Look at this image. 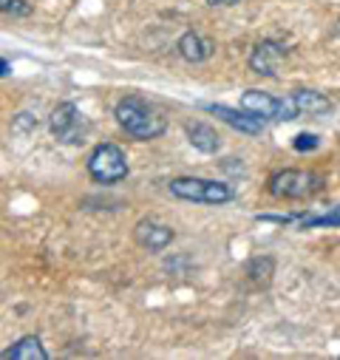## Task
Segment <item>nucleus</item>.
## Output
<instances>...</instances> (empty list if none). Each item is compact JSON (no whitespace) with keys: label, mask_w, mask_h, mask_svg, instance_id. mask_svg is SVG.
Returning a JSON list of instances; mask_svg holds the SVG:
<instances>
[{"label":"nucleus","mask_w":340,"mask_h":360,"mask_svg":"<svg viewBox=\"0 0 340 360\" xmlns=\"http://www.w3.org/2000/svg\"><path fill=\"white\" fill-rule=\"evenodd\" d=\"M114 120L136 142H153L167 131V120L162 117V111L153 103H148L142 97H133V94L122 97L114 105Z\"/></svg>","instance_id":"f257e3e1"},{"label":"nucleus","mask_w":340,"mask_h":360,"mask_svg":"<svg viewBox=\"0 0 340 360\" xmlns=\"http://www.w3.org/2000/svg\"><path fill=\"white\" fill-rule=\"evenodd\" d=\"M167 193L174 199L207 205V207H221L235 199L233 185L218 182V179H204V176H174L167 182Z\"/></svg>","instance_id":"f03ea898"},{"label":"nucleus","mask_w":340,"mask_h":360,"mask_svg":"<svg viewBox=\"0 0 340 360\" xmlns=\"http://www.w3.org/2000/svg\"><path fill=\"white\" fill-rule=\"evenodd\" d=\"M326 191V179L315 170L284 167L267 179V193L278 202H303Z\"/></svg>","instance_id":"7ed1b4c3"},{"label":"nucleus","mask_w":340,"mask_h":360,"mask_svg":"<svg viewBox=\"0 0 340 360\" xmlns=\"http://www.w3.org/2000/svg\"><path fill=\"white\" fill-rule=\"evenodd\" d=\"M85 170L97 185H119L131 173L128 153L117 142H100L85 159Z\"/></svg>","instance_id":"20e7f679"},{"label":"nucleus","mask_w":340,"mask_h":360,"mask_svg":"<svg viewBox=\"0 0 340 360\" xmlns=\"http://www.w3.org/2000/svg\"><path fill=\"white\" fill-rule=\"evenodd\" d=\"M238 105L255 117H261L264 122H289L298 120V108L292 103V97H273L270 91H261V88H247L241 94Z\"/></svg>","instance_id":"39448f33"},{"label":"nucleus","mask_w":340,"mask_h":360,"mask_svg":"<svg viewBox=\"0 0 340 360\" xmlns=\"http://www.w3.org/2000/svg\"><path fill=\"white\" fill-rule=\"evenodd\" d=\"M48 128H51V136L63 145H79V142H85V136L91 131L89 120H85V114L74 103L54 105L48 114Z\"/></svg>","instance_id":"423d86ee"},{"label":"nucleus","mask_w":340,"mask_h":360,"mask_svg":"<svg viewBox=\"0 0 340 360\" xmlns=\"http://www.w3.org/2000/svg\"><path fill=\"white\" fill-rule=\"evenodd\" d=\"M287 60V46L278 43V40H259L252 46L249 57H247V65L252 74L259 77H278V65Z\"/></svg>","instance_id":"0eeeda50"},{"label":"nucleus","mask_w":340,"mask_h":360,"mask_svg":"<svg viewBox=\"0 0 340 360\" xmlns=\"http://www.w3.org/2000/svg\"><path fill=\"white\" fill-rule=\"evenodd\" d=\"M174 238H176V233H174V227H167V224H162L159 219H139L136 224H133V241L142 247V250H148V252H162V250H167L170 244H174Z\"/></svg>","instance_id":"6e6552de"},{"label":"nucleus","mask_w":340,"mask_h":360,"mask_svg":"<svg viewBox=\"0 0 340 360\" xmlns=\"http://www.w3.org/2000/svg\"><path fill=\"white\" fill-rule=\"evenodd\" d=\"M207 114H213L216 120H221L224 125H230L233 131L238 134H247V136H261L264 134V120L261 117H255L249 111H244L241 105L238 108H230V105H204Z\"/></svg>","instance_id":"1a4fd4ad"},{"label":"nucleus","mask_w":340,"mask_h":360,"mask_svg":"<svg viewBox=\"0 0 340 360\" xmlns=\"http://www.w3.org/2000/svg\"><path fill=\"white\" fill-rule=\"evenodd\" d=\"M176 51H179V57L185 60V63H207L213 54H216V43L207 37V34H202V32H196V29H190V32H185L179 40H176Z\"/></svg>","instance_id":"9d476101"},{"label":"nucleus","mask_w":340,"mask_h":360,"mask_svg":"<svg viewBox=\"0 0 340 360\" xmlns=\"http://www.w3.org/2000/svg\"><path fill=\"white\" fill-rule=\"evenodd\" d=\"M185 136H188V142H190L199 153L213 156V153L221 150V136H218V131H216L213 125H207V122H199V120L185 122Z\"/></svg>","instance_id":"9b49d317"},{"label":"nucleus","mask_w":340,"mask_h":360,"mask_svg":"<svg viewBox=\"0 0 340 360\" xmlns=\"http://www.w3.org/2000/svg\"><path fill=\"white\" fill-rule=\"evenodd\" d=\"M0 357L4 360H48V349L43 346V340L37 335H23L18 338L12 346H6L4 352H0Z\"/></svg>","instance_id":"f8f14e48"},{"label":"nucleus","mask_w":340,"mask_h":360,"mask_svg":"<svg viewBox=\"0 0 340 360\" xmlns=\"http://www.w3.org/2000/svg\"><path fill=\"white\" fill-rule=\"evenodd\" d=\"M289 97L298 108V117H318V114H326L332 108V103L320 91H312V88H298V91H292Z\"/></svg>","instance_id":"ddd939ff"},{"label":"nucleus","mask_w":340,"mask_h":360,"mask_svg":"<svg viewBox=\"0 0 340 360\" xmlns=\"http://www.w3.org/2000/svg\"><path fill=\"white\" fill-rule=\"evenodd\" d=\"M244 276H247V281L252 287H270V281L275 276V258H270V255L249 258L247 266H244Z\"/></svg>","instance_id":"4468645a"},{"label":"nucleus","mask_w":340,"mask_h":360,"mask_svg":"<svg viewBox=\"0 0 340 360\" xmlns=\"http://www.w3.org/2000/svg\"><path fill=\"white\" fill-rule=\"evenodd\" d=\"M34 9L29 0H0V15H12V18H29Z\"/></svg>","instance_id":"2eb2a0df"},{"label":"nucleus","mask_w":340,"mask_h":360,"mask_svg":"<svg viewBox=\"0 0 340 360\" xmlns=\"http://www.w3.org/2000/svg\"><path fill=\"white\" fill-rule=\"evenodd\" d=\"M292 148L298 150V153H312V150H318L320 148V136L318 134H298L295 139H292Z\"/></svg>","instance_id":"dca6fc26"},{"label":"nucleus","mask_w":340,"mask_h":360,"mask_svg":"<svg viewBox=\"0 0 340 360\" xmlns=\"http://www.w3.org/2000/svg\"><path fill=\"white\" fill-rule=\"evenodd\" d=\"M34 128H37V120L32 114H18L15 122H12V131H18V134L20 131H34Z\"/></svg>","instance_id":"f3484780"},{"label":"nucleus","mask_w":340,"mask_h":360,"mask_svg":"<svg viewBox=\"0 0 340 360\" xmlns=\"http://www.w3.org/2000/svg\"><path fill=\"white\" fill-rule=\"evenodd\" d=\"M238 0H207V6H235Z\"/></svg>","instance_id":"a211bd4d"},{"label":"nucleus","mask_w":340,"mask_h":360,"mask_svg":"<svg viewBox=\"0 0 340 360\" xmlns=\"http://www.w3.org/2000/svg\"><path fill=\"white\" fill-rule=\"evenodd\" d=\"M12 71V65H9V60H4V57H0V77H6Z\"/></svg>","instance_id":"6ab92c4d"}]
</instances>
